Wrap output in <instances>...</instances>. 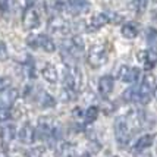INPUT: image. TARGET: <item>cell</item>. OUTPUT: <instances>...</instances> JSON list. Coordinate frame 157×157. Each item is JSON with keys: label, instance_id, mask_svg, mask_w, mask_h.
<instances>
[{"label": "cell", "instance_id": "obj_11", "mask_svg": "<svg viewBox=\"0 0 157 157\" xmlns=\"http://www.w3.org/2000/svg\"><path fill=\"white\" fill-rule=\"evenodd\" d=\"M113 85H115V82H113V78L110 75H103L100 79H98V91H100V94L103 97H107L113 91Z\"/></svg>", "mask_w": 157, "mask_h": 157}, {"label": "cell", "instance_id": "obj_26", "mask_svg": "<svg viewBox=\"0 0 157 157\" xmlns=\"http://www.w3.org/2000/svg\"><path fill=\"white\" fill-rule=\"evenodd\" d=\"M143 84L144 85H147V87H150L151 90H156V85H157V79L154 75H151V74H145L143 79Z\"/></svg>", "mask_w": 157, "mask_h": 157}, {"label": "cell", "instance_id": "obj_12", "mask_svg": "<svg viewBox=\"0 0 157 157\" xmlns=\"http://www.w3.org/2000/svg\"><path fill=\"white\" fill-rule=\"evenodd\" d=\"M41 75H43V78L47 82H50V84H56L57 79H59L57 69H56V66H53L52 63H47L44 68L41 69Z\"/></svg>", "mask_w": 157, "mask_h": 157}, {"label": "cell", "instance_id": "obj_31", "mask_svg": "<svg viewBox=\"0 0 157 157\" xmlns=\"http://www.w3.org/2000/svg\"><path fill=\"white\" fill-rule=\"evenodd\" d=\"M0 157H7V156L5 154V153H0Z\"/></svg>", "mask_w": 157, "mask_h": 157}, {"label": "cell", "instance_id": "obj_32", "mask_svg": "<svg viewBox=\"0 0 157 157\" xmlns=\"http://www.w3.org/2000/svg\"><path fill=\"white\" fill-rule=\"evenodd\" d=\"M81 157H91V156H88V154H82Z\"/></svg>", "mask_w": 157, "mask_h": 157}, {"label": "cell", "instance_id": "obj_24", "mask_svg": "<svg viewBox=\"0 0 157 157\" xmlns=\"http://www.w3.org/2000/svg\"><path fill=\"white\" fill-rule=\"evenodd\" d=\"M156 62H157V53H156V52H151V50H148V52H147V59H145V62H144L145 69H147V71L153 69V68H154V65H156Z\"/></svg>", "mask_w": 157, "mask_h": 157}, {"label": "cell", "instance_id": "obj_10", "mask_svg": "<svg viewBox=\"0 0 157 157\" xmlns=\"http://www.w3.org/2000/svg\"><path fill=\"white\" fill-rule=\"evenodd\" d=\"M18 137H19L21 143L24 144H33L35 141V129L29 125V123H25L22 128H21L19 134H18Z\"/></svg>", "mask_w": 157, "mask_h": 157}, {"label": "cell", "instance_id": "obj_36", "mask_svg": "<svg viewBox=\"0 0 157 157\" xmlns=\"http://www.w3.org/2000/svg\"><path fill=\"white\" fill-rule=\"evenodd\" d=\"M0 12H2V10H0Z\"/></svg>", "mask_w": 157, "mask_h": 157}, {"label": "cell", "instance_id": "obj_23", "mask_svg": "<svg viewBox=\"0 0 157 157\" xmlns=\"http://www.w3.org/2000/svg\"><path fill=\"white\" fill-rule=\"evenodd\" d=\"M75 148L71 144H63L59 148V157H75Z\"/></svg>", "mask_w": 157, "mask_h": 157}, {"label": "cell", "instance_id": "obj_16", "mask_svg": "<svg viewBox=\"0 0 157 157\" xmlns=\"http://www.w3.org/2000/svg\"><path fill=\"white\" fill-rule=\"evenodd\" d=\"M123 100L128 103H140V87H129L123 93Z\"/></svg>", "mask_w": 157, "mask_h": 157}, {"label": "cell", "instance_id": "obj_20", "mask_svg": "<svg viewBox=\"0 0 157 157\" xmlns=\"http://www.w3.org/2000/svg\"><path fill=\"white\" fill-rule=\"evenodd\" d=\"M121 34H122L125 38H128V40L135 38V37L138 35L137 25H134V24H125V25L122 27V29H121Z\"/></svg>", "mask_w": 157, "mask_h": 157}, {"label": "cell", "instance_id": "obj_5", "mask_svg": "<svg viewBox=\"0 0 157 157\" xmlns=\"http://www.w3.org/2000/svg\"><path fill=\"white\" fill-rule=\"evenodd\" d=\"M48 29L57 35H65L69 33V24L66 22V19H63L60 15H55L52 16L48 21Z\"/></svg>", "mask_w": 157, "mask_h": 157}, {"label": "cell", "instance_id": "obj_6", "mask_svg": "<svg viewBox=\"0 0 157 157\" xmlns=\"http://www.w3.org/2000/svg\"><path fill=\"white\" fill-rule=\"evenodd\" d=\"M22 24H24L25 29H34V28H37L40 25L38 12L33 6L27 7V10L24 12V15H22Z\"/></svg>", "mask_w": 157, "mask_h": 157}, {"label": "cell", "instance_id": "obj_22", "mask_svg": "<svg viewBox=\"0 0 157 157\" xmlns=\"http://www.w3.org/2000/svg\"><path fill=\"white\" fill-rule=\"evenodd\" d=\"M98 113H100V109H98L97 106H90L88 109L85 110V113H84V119H85V122L87 123L96 122L97 117H98Z\"/></svg>", "mask_w": 157, "mask_h": 157}, {"label": "cell", "instance_id": "obj_17", "mask_svg": "<svg viewBox=\"0 0 157 157\" xmlns=\"http://www.w3.org/2000/svg\"><path fill=\"white\" fill-rule=\"evenodd\" d=\"M153 143H154V137H153V135H150V134L143 135V137H141L137 141V144H135V151H143V150H145V148L151 147V145H153Z\"/></svg>", "mask_w": 157, "mask_h": 157}, {"label": "cell", "instance_id": "obj_27", "mask_svg": "<svg viewBox=\"0 0 157 157\" xmlns=\"http://www.w3.org/2000/svg\"><path fill=\"white\" fill-rule=\"evenodd\" d=\"M107 16H109V22H110V24H121V22L123 21L122 15L116 13V12H109V13H107Z\"/></svg>", "mask_w": 157, "mask_h": 157}, {"label": "cell", "instance_id": "obj_3", "mask_svg": "<svg viewBox=\"0 0 157 157\" xmlns=\"http://www.w3.org/2000/svg\"><path fill=\"white\" fill-rule=\"evenodd\" d=\"M87 62L91 68H101L103 65L107 63V52L103 46H93V47L88 50V56H87Z\"/></svg>", "mask_w": 157, "mask_h": 157}, {"label": "cell", "instance_id": "obj_33", "mask_svg": "<svg viewBox=\"0 0 157 157\" xmlns=\"http://www.w3.org/2000/svg\"><path fill=\"white\" fill-rule=\"evenodd\" d=\"M154 94H156V97H157V85H156V90H154Z\"/></svg>", "mask_w": 157, "mask_h": 157}, {"label": "cell", "instance_id": "obj_19", "mask_svg": "<svg viewBox=\"0 0 157 157\" xmlns=\"http://www.w3.org/2000/svg\"><path fill=\"white\" fill-rule=\"evenodd\" d=\"M147 5H148L147 0H131L128 7H129L132 12H135V13L140 15V13H143V12H145Z\"/></svg>", "mask_w": 157, "mask_h": 157}, {"label": "cell", "instance_id": "obj_14", "mask_svg": "<svg viewBox=\"0 0 157 157\" xmlns=\"http://www.w3.org/2000/svg\"><path fill=\"white\" fill-rule=\"evenodd\" d=\"M52 132H53V128L46 122H40L38 123V128L35 131V138L38 140H52Z\"/></svg>", "mask_w": 157, "mask_h": 157}, {"label": "cell", "instance_id": "obj_18", "mask_svg": "<svg viewBox=\"0 0 157 157\" xmlns=\"http://www.w3.org/2000/svg\"><path fill=\"white\" fill-rule=\"evenodd\" d=\"M38 103H40L41 107L47 109V107H55L56 106V100L50 96L46 91H40V96H38Z\"/></svg>", "mask_w": 157, "mask_h": 157}, {"label": "cell", "instance_id": "obj_30", "mask_svg": "<svg viewBox=\"0 0 157 157\" xmlns=\"http://www.w3.org/2000/svg\"><path fill=\"white\" fill-rule=\"evenodd\" d=\"M145 59H147V52H138V60L145 62Z\"/></svg>", "mask_w": 157, "mask_h": 157}, {"label": "cell", "instance_id": "obj_29", "mask_svg": "<svg viewBox=\"0 0 157 157\" xmlns=\"http://www.w3.org/2000/svg\"><path fill=\"white\" fill-rule=\"evenodd\" d=\"M9 78H0V91L9 87Z\"/></svg>", "mask_w": 157, "mask_h": 157}, {"label": "cell", "instance_id": "obj_35", "mask_svg": "<svg viewBox=\"0 0 157 157\" xmlns=\"http://www.w3.org/2000/svg\"><path fill=\"white\" fill-rule=\"evenodd\" d=\"M153 2H156V3H157V0H153Z\"/></svg>", "mask_w": 157, "mask_h": 157}, {"label": "cell", "instance_id": "obj_1", "mask_svg": "<svg viewBox=\"0 0 157 157\" xmlns=\"http://www.w3.org/2000/svg\"><path fill=\"white\" fill-rule=\"evenodd\" d=\"M131 131L129 125H128V121L126 117H116L115 121V138H116V143L121 145V147H126L131 141Z\"/></svg>", "mask_w": 157, "mask_h": 157}, {"label": "cell", "instance_id": "obj_8", "mask_svg": "<svg viewBox=\"0 0 157 157\" xmlns=\"http://www.w3.org/2000/svg\"><path fill=\"white\" fill-rule=\"evenodd\" d=\"M117 76H119L121 81L134 84V82H137V79L140 78V69L138 68H129V66H121Z\"/></svg>", "mask_w": 157, "mask_h": 157}, {"label": "cell", "instance_id": "obj_2", "mask_svg": "<svg viewBox=\"0 0 157 157\" xmlns=\"http://www.w3.org/2000/svg\"><path fill=\"white\" fill-rule=\"evenodd\" d=\"M81 84L82 76L79 69L76 68V65H72V63L66 65V72H65V85H66V88L72 90L74 93H78L79 88H81Z\"/></svg>", "mask_w": 157, "mask_h": 157}, {"label": "cell", "instance_id": "obj_4", "mask_svg": "<svg viewBox=\"0 0 157 157\" xmlns=\"http://www.w3.org/2000/svg\"><path fill=\"white\" fill-rule=\"evenodd\" d=\"M27 43H28V46H31L33 48L41 47L44 52H47V53H53V52L56 50L55 41L52 40L48 35H46V34L31 35L29 38H27Z\"/></svg>", "mask_w": 157, "mask_h": 157}, {"label": "cell", "instance_id": "obj_13", "mask_svg": "<svg viewBox=\"0 0 157 157\" xmlns=\"http://www.w3.org/2000/svg\"><path fill=\"white\" fill-rule=\"evenodd\" d=\"M0 137L3 140V144H9L15 137H16V129L12 123H7V125H3L0 128Z\"/></svg>", "mask_w": 157, "mask_h": 157}, {"label": "cell", "instance_id": "obj_25", "mask_svg": "<svg viewBox=\"0 0 157 157\" xmlns=\"http://www.w3.org/2000/svg\"><path fill=\"white\" fill-rule=\"evenodd\" d=\"M44 154V147H33L25 151V157H43Z\"/></svg>", "mask_w": 157, "mask_h": 157}, {"label": "cell", "instance_id": "obj_21", "mask_svg": "<svg viewBox=\"0 0 157 157\" xmlns=\"http://www.w3.org/2000/svg\"><path fill=\"white\" fill-rule=\"evenodd\" d=\"M147 44L151 52L157 53V29L156 28H148L147 29Z\"/></svg>", "mask_w": 157, "mask_h": 157}, {"label": "cell", "instance_id": "obj_34", "mask_svg": "<svg viewBox=\"0 0 157 157\" xmlns=\"http://www.w3.org/2000/svg\"><path fill=\"white\" fill-rule=\"evenodd\" d=\"M110 157H119V156H110Z\"/></svg>", "mask_w": 157, "mask_h": 157}, {"label": "cell", "instance_id": "obj_7", "mask_svg": "<svg viewBox=\"0 0 157 157\" xmlns=\"http://www.w3.org/2000/svg\"><path fill=\"white\" fill-rule=\"evenodd\" d=\"M18 98V90L15 88H5L0 91V107L9 109Z\"/></svg>", "mask_w": 157, "mask_h": 157}, {"label": "cell", "instance_id": "obj_9", "mask_svg": "<svg viewBox=\"0 0 157 157\" xmlns=\"http://www.w3.org/2000/svg\"><path fill=\"white\" fill-rule=\"evenodd\" d=\"M106 24H109V16L107 13H97L94 15L91 21H90L88 24H87V31H97V29H100L103 28Z\"/></svg>", "mask_w": 157, "mask_h": 157}, {"label": "cell", "instance_id": "obj_15", "mask_svg": "<svg viewBox=\"0 0 157 157\" xmlns=\"http://www.w3.org/2000/svg\"><path fill=\"white\" fill-rule=\"evenodd\" d=\"M90 9V3L87 0H69V10L74 13H82Z\"/></svg>", "mask_w": 157, "mask_h": 157}, {"label": "cell", "instance_id": "obj_28", "mask_svg": "<svg viewBox=\"0 0 157 157\" xmlns=\"http://www.w3.org/2000/svg\"><path fill=\"white\" fill-rule=\"evenodd\" d=\"M12 117V113L9 109H5V107H0V122H6Z\"/></svg>", "mask_w": 157, "mask_h": 157}]
</instances>
